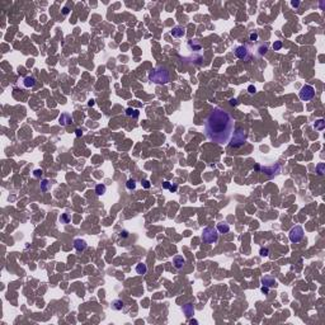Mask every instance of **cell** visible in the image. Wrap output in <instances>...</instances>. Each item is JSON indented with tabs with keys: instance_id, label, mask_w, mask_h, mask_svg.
I'll return each instance as SVG.
<instances>
[{
	"instance_id": "6da1fadb",
	"label": "cell",
	"mask_w": 325,
	"mask_h": 325,
	"mask_svg": "<svg viewBox=\"0 0 325 325\" xmlns=\"http://www.w3.org/2000/svg\"><path fill=\"white\" fill-rule=\"evenodd\" d=\"M234 130V118L222 108H215L205 121V134L207 138L218 145L229 144Z\"/></svg>"
},
{
	"instance_id": "7a4b0ae2",
	"label": "cell",
	"mask_w": 325,
	"mask_h": 325,
	"mask_svg": "<svg viewBox=\"0 0 325 325\" xmlns=\"http://www.w3.org/2000/svg\"><path fill=\"white\" fill-rule=\"evenodd\" d=\"M149 79H150V81L155 83V84H167L170 80V75H169V71L165 67L159 66L156 69H154L152 71H150Z\"/></svg>"
},
{
	"instance_id": "3957f363",
	"label": "cell",
	"mask_w": 325,
	"mask_h": 325,
	"mask_svg": "<svg viewBox=\"0 0 325 325\" xmlns=\"http://www.w3.org/2000/svg\"><path fill=\"white\" fill-rule=\"evenodd\" d=\"M246 137H248V134L246 131L243 128H238L236 131L232 134L231 138H230V146L231 147H240L246 142Z\"/></svg>"
},
{
	"instance_id": "277c9868",
	"label": "cell",
	"mask_w": 325,
	"mask_h": 325,
	"mask_svg": "<svg viewBox=\"0 0 325 325\" xmlns=\"http://www.w3.org/2000/svg\"><path fill=\"white\" fill-rule=\"evenodd\" d=\"M218 239V231L217 229H215V227H205L202 231V240L205 241V243L207 244H214L216 243Z\"/></svg>"
},
{
	"instance_id": "5b68a950",
	"label": "cell",
	"mask_w": 325,
	"mask_h": 325,
	"mask_svg": "<svg viewBox=\"0 0 325 325\" xmlns=\"http://www.w3.org/2000/svg\"><path fill=\"white\" fill-rule=\"evenodd\" d=\"M304 234H305V232H304L302 226L297 225V226H295L291 229V231H289V234H288V239H289L291 243H298V241L302 240Z\"/></svg>"
},
{
	"instance_id": "8992f818",
	"label": "cell",
	"mask_w": 325,
	"mask_h": 325,
	"mask_svg": "<svg viewBox=\"0 0 325 325\" xmlns=\"http://www.w3.org/2000/svg\"><path fill=\"white\" fill-rule=\"evenodd\" d=\"M298 95H300V99H302V100H311L315 97L314 87H311V85H305V87H302Z\"/></svg>"
},
{
	"instance_id": "52a82bcc",
	"label": "cell",
	"mask_w": 325,
	"mask_h": 325,
	"mask_svg": "<svg viewBox=\"0 0 325 325\" xmlns=\"http://www.w3.org/2000/svg\"><path fill=\"white\" fill-rule=\"evenodd\" d=\"M234 54H235L236 57L240 58V60H249V58H250L249 50H248V47L244 46V45L236 46L234 48Z\"/></svg>"
},
{
	"instance_id": "ba28073f",
	"label": "cell",
	"mask_w": 325,
	"mask_h": 325,
	"mask_svg": "<svg viewBox=\"0 0 325 325\" xmlns=\"http://www.w3.org/2000/svg\"><path fill=\"white\" fill-rule=\"evenodd\" d=\"M257 170H262V172H264L265 174H268V175H277V174L281 173V165L278 164V162H274V164H272L271 167H264V168H261V167H257L255 168Z\"/></svg>"
},
{
	"instance_id": "9c48e42d",
	"label": "cell",
	"mask_w": 325,
	"mask_h": 325,
	"mask_svg": "<svg viewBox=\"0 0 325 325\" xmlns=\"http://www.w3.org/2000/svg\"><path fill=\"white\" fill-rule=\"evenodd\" d=\"M262 285L268 288H272L277 286V281L271 276H264V277H262Z\"/></svg>"
},
{
	"instance_id": "30bf717a",
	"label": "cell",
	"mask_w": 325,
	"mask_h": 325,
	"mask_svg": "<svg viewBox=\"0 0 325 325\" xmlns=\"http://www.w3.org/2000/svg\"><path fill=\"white\" fill-rule=\"evenodd\" d=\"M58 122L61 123V126H69L73 123V117L69 113H62L58 117Z\"/></svg>"
},
{
	"instance_id": "8fae6325",
	"label": "cell",
	"mask_w": 325,
	"mask_h": 325,
	"mask_svg": "<svg viewBox=\"0 0 325 325\" xmlns=\"http://www.w3.org/2000/svg\"><path fill=\"white\" fill-rule=\"evenodd\" d=\"M170 33H172V36L175 37V38H182L185 34V29L183 27H181V26H175V27H173Z\"/></svg>"
},
{
	"instance_id": "7c38bea8",
	"label": "cell",
	"mask_w": 325,
	"mask_h": 325,
	"mask_svg": "<svg viewBox=\"0 0 325 325\" xmlns=\"http://www.w3.org/2000/svg\"><path fill=\"white\" fill-rule=\"evenodd\" d=\"M88 246L87 241L83 240V239H75L74 240V248H75L78 252H83V250H85Z\"/></svg>"
},
{
	"instance_id": "4fadbf2b",
	"label": "cell",
	"mask_w": 325,
	"mask_h": 325,
	"mask_svg": "<svg viewBox=\"0 0 325 325\" xmlns=\"http://www.w3.org/2000/svg\"><path fill=\"white\" fill-rule=\"evenodd\" d=\"M187 46H188V48L191 50V51H201V48H202V45L199 43V41L198 40H191V41H188V43H187Z\"/></svg>"
},
{
	"instance_id": "5bb4252c",
	"label": "cell",
	"mask_w": 325,
	"mask_h": 325,
	"mask_svg": "<svg viewBox=\"0 0 325 325\" xmlns=\"http://www.w3.org/2000/svg\"><path fill=\"white\" fill-rule=\"evenodd\" d=\"M173 264L177 269H181V268H183V265L185 264V259L182 255H175L173 258Z\"/></svg>"
},
{
	"instance_id": "9a60e30c",
	"label": "cell",
	"mask_w": 325,
	"mask_h": 325,
	"mask_svg": "<svg viewBox=\"0 0 325 325\" xmlns=\"http://www.w3.org/2000/svg\"><path fill=\"white\" fill-rule=\"evenodd\" d=\"M34 84H36V79L33 78V76H26L24 80H23V85H24V88H33Z\"/></svg>"
},
{
	"instance_id": "2e32d148",
	"label": "cell",
	"mask_w": 325,
	"mask_h": 325,
	"mask_svg": "<svg viewBox=\"0 0 325 325\" xmlns=\"http://www.w3.org/2000/svg\"><path fill=\"white\" fill-rule=\"evenodd\" d=\"M183 312H184V315H187L188 318H189V316H193L194 315L193 305H192V304H185V305L183 306Z\"/></svg>"
},
{
	"instance_id": "e0dca14e",
	"label": "cell",
	"mask_w": 325,
	"mask_h": 325,
	"mask_svg": "<svg viewBox=\"0 0 325 325\" xmlns=\"http://www.w3.org/2000/svg\"><path fill=\"white\" fill-rule=\"evenodd\" d=\"M146 272H147V267L145 263H138L136 265V273L137 274H146Z\"/></svg>"
},
{
	"instance_id": "ac0fdd59",
	"label": "cell",
	"mask_w": 325,
	"mask_h": 325,
	"mask_svg": "<svg viewBox=\"0 0 325 325\" xmlns=\"http://www.w3.org/2000/svg\"><path fill=\"white\" fill-rule=\"evenodd\" d=\"M314 128L316 130V131H323V130L325 128V122H324L323 118H319L318 121H315Z\"/></svg>"
},
{
	"instance_id": "d6986e66",
	"label": "cell",
	"mask_w": 325,
	"mask_h": 325,
	"mask_svg": "<svg viewBox=\"0 0 325 325\" xmlns=\"http://www.w3.org/2000/svg\"><path fill=\"white\" fill-rule=\"evenodd\" d=\"M112 309L116 310V311H120V310L123 309V301L122 300H114L112 301Z\"/></svg>"
},
{
	"instance_id": "ffe728a7",
	"label": "cell",
	"mask_w": 325,
	"mask_h": 325,
	"mask_svg": "<svg viewBox=\"0 0 325 325\" xmlns=\"http://www.w3.org/2000/svg\"><path fill=\"white\" fill-rule=\"evenodd\" d=\"M126 116H128V117H134V118H137L138 116H140V111H138V109L127 108V109H126Z\"/></svg>"
},
{
	"instance_id": "44dd1931",
	"label": "cell",
	"mask_w": 325,
	"mask_h": 325,
	"mask_svg": "<svg viewBox=\"0 0 325 325\" xmlns=\"http://www.w3.org/2000/svg\"><path fill=\"white\" fill-rule=\"evenodd\" d=\"M217 231H220L221 234H226V232H229L230 231L229 224H218V225H217Z\"/></svg>"
},
{
	"instance_id": "7402d4cb",
	"label": "cell",
	"mask_w": 325,
	"mask_h": 325,
	"mask_svg": "<svg viewBox=\"0 0 325 325\" xmlns=\"http://www.w3.org/2000/svg\"><path fill=\"white\" fill-rule=\"evenodd\" d=\"M105 191H107V188H105L104 184H98L95 187V193L98 194V196H103V194L105 193Z\"/></svg>"
},
{
	"instance_id": "603a6c76",
	"label": "cell",
	"mask_w": 325,
	"mask_h": 325,
	"mask_svg": "<svg viewBox=\"0 0 325 325\" xmlns=\"http://www.w3.org/2000/svg\"><path fill=\"white\" fill-rule=\"evenodd\" d=\"M316 173H318L319 175H324L325 174V164L324 162H319V164L316 165Z\"/></svg>"
},
{
	"instance_id": "cb8c5ba5",
	"label": "cell",
	"mask_w": 325,
	"mask_h": 325,
	"mask_svg": "<svg viewBox=\"0 0 325 325\" xmlns=\"http://www.w3.org/2000/svg\"><path fill=\"white\" fill-rule=\"evenodd\" d=\"M48 189H50V182L47 181V179H43V181L41 182V191L47 192Z\"/></svg>"
},
{
	"instance_id": "d4e9b609",
	"label": "cell",
	"mask_w": 325,
	"mask_h": 325,
	"mask_svg": "<svg viewBox=\"0 0 325 325\" xmlns=\"http://www.w3.org/2000/svg\"><path fill=\"white\" fill-rule=\"evenodd\" d=\"M126 187H127V189L134 191L135 188H136V182H135V179H128V181H127V183H126Z\"/></svg>"
},
{
	"instance_id": "484cf974",
	"label": "cell",
	"mask_w": 325,
	"mask_h": 325,
	"mask_svg": "<svg viewBox=\"0 0 325 325\" xmlns=\"http://www.w3.org/2000/svg\"><path fill=\"white\" fill-rule=\"evenodd\" d=\"M267 51H268V45H267V43H264V45L259 46V48H258V54L261 55V56L265 55V54H267Z\"/></svg>"
},
{
	"instance_id": "4316f807",
	"label": "cell",
	"mask_w": 325,
	"mask_h": 325,
	"mask_svg": "<svg viewBox=\"0 0 325 325\" xmlns=\"http://www.w3.org/2000/svg\"><path fill=\"white\" fill-rule=\"evenodd\" d=\"M69 221H70L69 214H62V215L60 216V222H61V224H69Z\"/></svg>"
},
{
	"instance_id": "83f0119b",
	"label": "cell",
	"mask_w": 325,
	"mask_h": 325,
	"mask_svg": "<svg viewBox=\"0 0 325 325\" xmlns=\"http://www.w3.org/2000/svg\"><path fill=\"white\" fill-rule=\"evenodd\" d=\"M259 254H261V257H268L269 255V249L268 248H261Z\"/></svg>"
},
{
	"instance_id": "f1b7e54d",
	"label": "cell",
	"mask_w": 325,
	"mask_h": 325,
	"mask_svg": "<svg viewBox=\"0 0 325 325\" xmlns=\"http://www.w3.org/2000/svg\"><path fill=\"white\" fill-rule=\"evenodd\" d=\"M282 42L281 41H274V43H273V50L274 51H278V50H281L282 48Z\"/></svg>"
},
{
	"instance_id": "f546056e",
	"label": "cell",
	"mask_w": 325,
	"mask_h": 325,
	"mask_svg": "<svg viewBox=\"0 0 325 325\" xmlns=\"http://www.w3.org/2000/svg\"><path fill=\"white\" fill-rule=\"evenodd\" d=\"M249 37H250V41H252V42H255V41L258 40V33H257V32H253V33H250Z\"/></svg>"
},
{
	"instance_id": "4dcf8cb0",
	"label": "cell",
	"mask_w": 325,
	"mask_h": 325,
	"mask_svg": "<svg viewBox=\"0 0 325 325\" xmlns=\"http://www.w3.org/2000/svg\"><path fill=\"white\" fill-rule=\"evenodd\" d=\"M42 173H43V172H42V170H41V169H36V170H34V172H33V175L36 177V178H40V177L42 175Z\"/></svg>"
},
{
	"instance_id": "1f68e13d",
	"label": "cell",
	"mask_w": 325,
	"mask_h": 325,
	"mask_svg": "<svg viewBox=\"0 0 325 325\" xmlns=\"http://www.w3.org/2000/svg\"><path fill=\"white\" fill-rule=\"evenodd\" d=\"M248 91H249V94H255L257 89H255L254 85H249V87H248Z\"/></svg>"
},
{
	"instance_id": "d6a6232c",
	"label": "cell",
	"mask_w": 325,
	"mask_h": 325,
	"mask_svg": "<svg viewBox=\"0 0 325 325\" xmlns=\"http://www.w3.org/2000/svg\"><path fill=\"white\" fill-rule=\"evenodd\" d=\"M142 187L146 188V189H147V188H150V182L149 181H142Z\"/></svg>"
},
{
	"instance_id": "836d02e7",
	"label": "cell",
	"mask_w": 325,
	"mask_h": 325,
	"mask_svg": "<svg viewBox=\"0 0 325 325\" xmlns=\"http://www.w3.org/2000/svg\"><path fill=\"white\" fill-rule=\"evenodd\" d=\"M291 5L293 8H297V7H300V1H295V0H292L291 1Z\"/></svg>"
},
{
	"instance_id": "e575fe53",
	"label": "cell",
	"mask_w": 325,
	"mask_h": 325,
	"mask_svg": "<svg viewBox=\"0 0 325 325\" xmlns=\"http://www.w3.org/2000/svg\"><path fill=\"white\" fill-rule=\"evenodd\" d=\"M121 238H127L128 236V231H126V230H123V231H121Z\"/></svg>"
},
{
	"instance_id": "d590c367",
	"label": "cell",
	"mask_w": 325,
	"mask_h": 325,
	"mask_svg": "<svg viewBox=\"0 0 325 325\" xmlns=\"http://www.w3.org/2000/svg\"><path fill=\"white\" fill-rule=\"evenodd\" d=\"M230 104H231V105H236V104H238V99L231 98V99H230Z\"/></svg>"
},
{
	"instance_id": "8d00e7d4",
	"label": "cell",
	"mask_w": 325,
	"mask_h": 325,
	"mask_svg": "<svg viewBox=\"0 0 325 325\" xmlns=\"http://www.w3.org/2000/svg\"><path fill=\"white\" fill-rule=\"evenodd\" d=\"M261 289H262V292H264V293H268V292H269V288L265 287V286H262Z\"/></svg>"
},
{
	"instance_id": "74e56055",
	"label": "cell",
	"mask_w": 325,
	"mask_h": 325,
	"mask_svg": "<svg viewBox=\"0 0 325 325\" xmlns=\"http://www.w3.org/2000/svg\"><path fill=\"white\" fill-rule=\"evenodd\" d=\"M162 187H164L165 189H168V188H170V183L169 182H164V183H162Z\"/></svg>"
},
{
	"instance_id": "f35d334b",
	"label": "cell",
	"mask_w": 325,
	"mask_h": 325,
	"mask_svg": "<svg viewBox=\"0 0 325 325\" xmlns=\"http://www.w3.org/2000/svg\"><path fill=\"white\" fill-rule=\"evenodd\" d=\"M69 13H70L69 8H67V7H65L64 9H62V14H65V15H67V14H69Z\"/></svg>"
},
{
	"instance_id": "ab89813d",
	"label": "cell",
	"mask_w": 325,
	"mask_h": 325,
	"mask_svg": "<svg viewBox=\"0 0 325 325\" xmlns=\"http://www.w3.org/2000/svg\"><path fill=\"white\" fill-rule=\"evenodd\" d=\"M75 135L78 136V137H80V136L83 135V131H81L80 128H78V130H76V131H75Z\"/></svg>"
},
{
	"instance_id": "60d3db41",
	"label": "cell",
	"mask_w": 325,
	"mask_h": 325,
	"mask_svg": "<svg viewBox=\"0 0 325 325\" xmlns=\"http://www.w3.org/2000/svg\"><path fill=\"white\" fill-rule=\"evenodd\" d=\"M177 188H178V187H177V185L174 184V185H170V188H169V189L172 191V192H175V191H177Z\"/></svg>"
},
{
	"instance_id": "b9f144b4",
	"label": "cell",
	"mask_w": 325,
	"mask_h": 325,
	"mask_svg": "<svg viewBox=\"0 0 325 325\" xmlns=\"http://www.w3.org/2000/svg\"><path fill=\"white\" fill-rule=\"evenodd\" d=\"M88 105H89V107H93V105H94V99H90L89 102H88Z\"/></svg>"
},
{
	"instance_id": "7bdbcfd3",
	"label": "cell",
	"mask_w": 325,
	"mask_h": 325,
	"mask_svg": "<svg viewBox=\"0 0 325 325\" xmlns=\"http://www.w3.org/2000/svg\"><path fill=\"white\" fill-rule=\"evenodd\" d=\"M189 324H198V321L194 320V319H191V320H189Z\"/></svg>"
}]
</instances>
